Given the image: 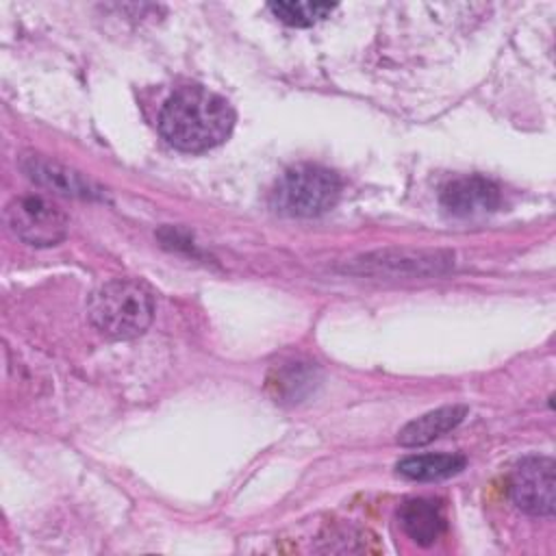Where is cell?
I'll return each instance as SVG.
<instances>
[{
	"instance_id": "cell-7",
	"label": "cell",
	"mask_w": 556,
	"mask_h": 556,
	"mask_svg": "<svg viewBox=\"0 0 556 556\" xmlns=\"http://www.w3.org/2000/svg\"><path fill=\"white\" fill-rule=\"evenodd\" d=\"M22 172L39 187L61 193V195H72V198H96L98 189L78 172L70 169L67 165L48 159L43 154H26L20 161Z\"/></svg>"
},
{
	"instance_id": "cell-4",
	"label": "cell",
	"mask_w": 556,
	"mask_h": 556,
	"mask_svg": "<svg viewBox=\"0 0 556 556\" xmlns=\"http://www.w3.org/2000/svg\"><path fill=\"white\" fill-rule=\"evenodd\" d=\"M7 228L28 245L50 248L65 239L67 217L65 213L43 195L13 198L4 208Z\"/></svg>"
},
{
	"instance_id": "cell-2",
	"label": "cell",
	"mask_w": 556,
	"mask_h": 556,
	"mask_svg": "<svg viewBox=\"0 0 556 556\" xmlns=\"http://www.w3.org/2000/svg\"><path fill=\"white\" fill-rule=\"evenodd\" d=\"M91 324L111 339H132L148 330L154 317V293L137 278L102 282L87 304Z\"/></svg>"
},
{
	"instance_id": "cell-5",
	"label": "cell",
	"mask_w": 556,
	"mask_h": 556,
	"mask_svg": "<svg viewBox=\"0 0 556 556\" xmlns=\"http://www.w3.org/2000/svg\"><path fill=\"white\" fill-rule=\"evenodd\" d=\"M508 493L528 515L549 517L556 508V465L549 456H526L510 471Z\"/></svg>"
},
{
	"instance_id": "cell-6",
	"label": "cell",
	"mask_w": 556,
	"mask_h": 556,
	"mask_svg": "<svg viewBox=\"0 0 556 556\" xmlns=\"http://www.w3.org/2000/svg\"><path fill=\"white\" fill-rule=\"evenodd\" d=\"M441 206L456 217H480L497 211L502 204L500 187L484 176H458L443 185Z\"/></svg>"
},
{
	"instance_id": "cell-3",
	"label": "cell",
	"mask_w": 556,
	"mask_h": 556,
	"mask_svg": "<svg viewBox=\"0 0 556 556\" xmlns=\"http://www.w3.org/2000/svg\"><path fill=\"white\" fill-rule=\"evenodd\" d=\"M341 193L339 176L313 163L289 167L271 191V204L278 213L291 217H315L332 208Z\"/></svg>"
},
{
	"instance_id": "cell-11",
	"label": "cell",
	"mask_w": 556,
	"mask_h": 556,
	"mask_svg": "<svg viewBox=\"0 0 556 556\" xmlns=\"http://www.w3.org/2000/svg\"><path fill=\"white\" fill-rule=\"evenodd\" d=\"M337 7L328 2H271L269 11L289 26H313L326 20Z\"/></svg>"
},
{
	"instance_id": "cell-1",
	"label": "cell",
	"mask_w": 556,
	"mask_h": 556,
	"mask_svg": "<svg viewBox=\"0 0 556 556\" xmlns=\"http://www.w3.org/2000/svg\"><path fill=\"white\" fill-rule=\"evenodd\" d=\"M235 126V111L226 98L200 87L176 89L159 113V130L174 148L191 154L224 143Z\"/></svg>"
},
{
	"instance_id": "cell-8",
	"label": "cell",
	"mask_w": 556,
	"mask_h": 556,
	"mask_svg": "<svg viewBox=\"0 0 556 556\" xmlns=\"http://www.w3.org/2000/svg\"><path fill=\"white\" fill-rule=\"evenodd\" d=\"M400 523L404 532L417 543V545H432L447 528L445 513L439 500L430 497H410L404 500L397 508Z\"/></svg>"
},
{
	"instance_id": "cell-10",
	"label": "cell",
	"mask_w": 556,
	"mask_h": 556,
	"mask_svg": "<svg viewBox=\"0 0 556 556\" xmlns=\"http://www.w3.org/2000/svg\"><path fill=\"white\" fill-rule=\"evenodd\" d=\"M467 465L463 454H415L402 458L395 469L400 476L417 482L443 480L458 473Z\"/></svg>"
},
{
	"instance_id": "cell-9",
	"label": "cell",
	"mask_w": 556,
	"mask_h": 556,
	"mask_svg": "<svg viewBox=\"0 0 556 556\" xmlns=\"http://www.w3.org/2000/svg\"><path fill=\"white\" fill-rule=\"evenodd\" d=\"M467 415V406H443L437 410H430L413 421H408L397 432V443L404 447H419L426 445L441 434L454 430Z\"/></svg>"
}]
</instances>
